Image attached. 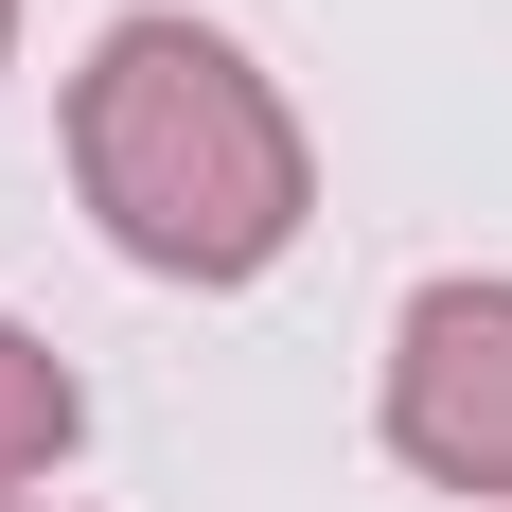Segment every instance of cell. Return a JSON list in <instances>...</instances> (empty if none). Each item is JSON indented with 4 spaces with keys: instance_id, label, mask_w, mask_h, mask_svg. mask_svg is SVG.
<instances>
[{
    "instance_id": "cell-1",
    "label": "cell",
    "mask_w": 512,
    "mask_h": 512,
    "mask_svg": "<svg viewBox=\"0 0 512 512\" xmlns=\"http://www.w3.org/2000/svg\"><path fill=\"white\" fill-rule=\"evenodd\" d=\"M71 177H89L106 248L159 283H248L301 248V106L265 89L212 18H106L71 71Z\"/></svg>"
},
{
    "instance_id": "cell-2",
    "label": "cell",
    "mask_w": 512,
    "mask_h": 512,
    "mask_svg": "<svg viewBox=\"0 0 512 512\" xmlns=\"http://www.w3.org/2000/svg\"><path fill=\"white\" fill-rule=\"evenodd\" d=\"M389 460L442 495H512V283H424L389 318Z\"/></svg>"
},
{
    "instance_id": "cell-3",
    "label": "cell",
    "mask_w": 512,
    "mask_h": 512,
    "mask_svg": "<svg viewBox=\"0 0 512 512\" xmlns=\"http://www.w3.org/2000/svg\"><path fill=\"white\" fill-rule=\"evenodd\" d=\"M71 424H89V389H71V371H53L36 336L0 318V512H18V477H53V460H71Z\"/></svg>"
},
{
    "instance_id": "cell-4",
    "label": "cell",
    "mask_w": 512,
    "mask_h": 512,
    "mask_svg": "<svg viewBox=\"0 0 512 512\" xmlns=\"http://www.w3.org/2000/svg\"><path fill=\"white\" fill-rule=\"evenodd\" d=\"M0 53H18V0H0Z\"/></svg>"
}]
</instances>
